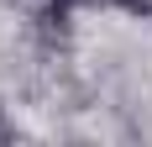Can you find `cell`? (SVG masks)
Segmentation results:
<instances>
[{"instance_id":"1","label":"cell","mask_w":152,"mask_h":147,"mask_svg":"<svg viewBox=\"0 0 152 147\" xmlns=\"http://www.w3.org/2000/svg\"><path fill=\"white\" fill-rule=\"evenodd\" d=\"M94 11H121V16L147 21V16H152V0H94Z\"/></svg>"},{"instance_id":"3","label":"cell","mask_w":152,"mask_h":147,"mask_svg":"<svg viewBox=\"0 0 152 147\" xmlns=\"http://www.w3.org/2000/svg\"><path fill=\"white\" fill-rule=\"evenodd\" d=\"M74 5H94V0H74Z\"/></svg>"},{"instance_id":"2","label":"cell","mask_w":152,"mask_h":147,"mask_svg":"<svg viewBox=\"0 0 152 147\" xmlns=\"http://www.w3.org/2000/svg\"><path fill=\"white\" fill-rule=\"evenodd\" d=\"M16 142V121H11V105L0 100V147H11Z\"/></svg>"}]
</instances>
